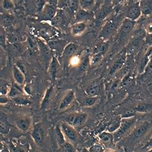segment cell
Returning <instances> with one entry per match:
<instances>
[{
    "instance_id": "1",
    "label": "cell",
    "mask_w": 152,
    "mask_h": 152,
    "mask_svg": "<svg viewBox=\"0 0 152 152\" xmlns=\"http://www.w3.org/2000/svg\"><path fill=\"white\" fill-rule=\"evenodd\" d=\"M135 123V117L131 118H121V123L119 129L113 134L114 142H117L121 139L129 130L134 125Z\"/></svg>"
},
{
    "instance_id": "2",
    "label": "cell",
    "mask_w": 152,
    "mask_h": 152,
    "mask_svg": "<svg viewBox=\"0 0 152 152\" xmlns=\"http://www.w3.org/2000/svg\"><path fill=\"white\" fill-rule=\"evenodd\" d=\"M37 41L40 53H41L44 61H45L48 67H49L52 58H53V56H52L51 53L52 51L50 50L49 46H48L47 43H45L41 39H37Z\"/></svg>"
},
{
    "instance_id": "3",
    "label": "cell",
    "mask_w": 152,
    "mask_h": 152,
    "mask_svg": "<svg viewBox=\"0 0 152 152\" xmlns=\"http://www.w3.org/2000/svg\"><path fill=\"white\" fill-rule=\"evenodd\" d=\"M60 126H61V129L65 137L67 140H69V141L75 142L77 141L78 135L77 131L75 129V127L66 122H62Z\"/></svg>"
},
{
    "instance_id": "4",
    "label": "cell",
    "mask_w": 152,
    "mask_h": 152,
    "mask_svg": "<svg viewBox=\"0 0 152 152\" xmlns=\"http://www.w3.org/2000/svg\"><path fill=\"white\" fill-rule=\"evenodd\" d=\"M141 11L140 9V3L139 1L132 3L126 9L125 15L126 18L135 21L141 15Z\"/></svg>"
},
{
    "instance_id": "5",
    "label": "cell",
    "mask_w": 152,
    "mask_h": 152,
    "mask_svg": "<svg viewBox=\"0 0 152 152\" xmlns=\"http://www.w3.org/2000/svg\"><path fill=\"white\" fill-rule=\"evenodd\" d=\"M117 26V22L115 20H110L102 28V30L99 34V37L102 39H107L109 37V36L113 34L114 30L116 28Z\"/></svg>"
},
{
    "instance_id": "6",
    "label": "cell",
    "mask_w": 152,
    "mask_h": 152,
    "mask_svg": "<svg viewBox=\"0 0 152 152\" xmlns=\"http://www.w3.org/2000/svg\"><path fill=\"white\" fill-rule=\"evenodd\" d=\"M38 32L39 34V35L42 39L49 41V40L52 39L51 38L55 36L56 34V30L52 26H50L49 25H44L39 28L38 30Z\"/></svg>"
},
{
    "instance_id": "7",
    "label": "cell",
    "mask_w": 152,
    "mask_h": 152,
    "mask_svg": "<svg viewBox=\"0 0 152 152\" xmlns=\"http://www.w3.org/2000/svg\"><path fill=\"white\" fill-rule=\"evenodd\" d=\"M31 135L36 145H40L42 142L44 134L40 124H35L34 125Z\"/></svg>"
},
{
    "instance_id": "8",
    "label": "cell",
    "mask_w": 152,
    "mask_h": 152,
    "mask_svg": "<svg viewBox=\"0 0 152 152\" xmlns=\"http://www.w3.org/2000/svg\"><path fill=\"white\" fill-rule=\"evenodd\" d=\"M42 12L44 18L50 21L57 15V7L46 3Z\"/></svg>"
},
{
    "instance_id": "9",
    "label": "cell",
    "mask_w": 152,
    "mask_h": 152,
    "mask_svg": "<svg viewBox=\"0 0 152 152\" xmlns=\"http://www.w3.org/2000/svg\"><path fill=\"white\" fill-rule=\"evenodd\" d=\"M75 96L74 92L73 91H69L62 99L61 103L59 104L58 109L62 110L69 107L75 99Z\"/></svg>"
},
{
    "instance_id": "10",
    "label": "cell",
    "mask_w": 152,
    "mask_h": 152,
    "mask_svg": "<svg viewBox=\"0 0 152 152\" xmlns=\"http://www.w3.org/2000/svg\"><path fill=\"white\" fill-rule=\"evenodd\" d=\"M126 56L125 53H123L119 57L115 60V62L113 63V66H112L110 72H109V75H111L114 73H115V72H117L118 71L120 70L124 66L126 61Z\"/></svg>"
},
{
    "instance_id": "11",
    "label": "cell",
    "mask_w": 152,
    "mask_h": 152,
    "mask_svg": "<svg viewBox=\"0 0 152 152\" xmlns=\"http://www.w3.org/2000/svg\"><path fill=\"white\" fill-rule=\"evenodd\" d=\"M98 137L100 140L102 145L104 146L113 145L114 142V135L107 131H104L99 134Z\"/></svg>"
},
{
    "instance_id": "12",
    "label": "cell",
    "mask_w": 152,
    "mask_h": 152,
    "mask_svg": "<svg viewBox=\"0 0 152 152\" xmlns=\"http://www.w3.org/2000/svg\"><path fill=\"white\" fill-rule=\"evenodd\" d=\"M12 74L15 82L19 86H23L25 81V77L23 72L22 71V70L20 69V68L18 66L15 65L14 66Z\"/></svg>"
},
{
    "instance_id": "13",
    "label": "cell",
    "mask_w": 152,
    "mask_h": 152,
    "mask_svg": "<svg viewBox=\"0 0 152 152\" xmlns=\"http://www.w3.org/2000/svg\"><path fill=\"white\" fill-rule=\"evenodd\" d=\"M87 28V24L86 22H78L72 25L71 28V32L73 36H78L82 35Z\"/></svg>"
},
{
    "instance_id": "14",
    "label": "cell",
    "mask_w": 152,
    "mask_h": 152,
    "mask_svg": "<svg viewBox=\"0 0 152 152\" xmlns=\"http://www.w3.org/2000/svg\"><path fill=\"white\" fill-rule=\"evenodd\" d=\"M150 127V124L147 122L143 123L138 125L134 130L133 135L136 139L141 138L147 132Z\"/></svg>"
},
{
    "instance_id": "15",
    "label": "cell",
    "mask_w": 152,
    "mask_h": 152,
    "mask_svg": "<svg viewBox=\"0 0 152 152\" xmlns=\"http://www.w3.org/2000/svg\"><path fill=\"white\" fill-rule=\"evenodd\" d=\"M15 123H16L17 127L20 130H21L22 132H26L29 129L31 125V120L29 118L23 116L19 118Z\"/></svg>"
},
{
    "instance_id": "16",
    "label": "cell",
    "mask_w": 152,
    "mask_h": 152,
    "mask_svg": "<svg viewBox=\"0 0 152 152\" xmlns=\"http://www.w3.org/2000/svg\"><path fill=\"white\" fill-rule=\"evenodd\" d=\"M141 14L149 15L152 14V0H143L139 2Z\"/></svg>"
},
{
    "instance_id": "17",
    "label": "cell",
    "mask_w": 152,
    "mask_h": 152,
    "mask_svg": "<svg viewBox=\"0 0 152 152\" xmlns=\"http://www.w3.org/2000/svg\"><path fill=\"white\" fill-rule=\"evenodd\" d=\"M135 25V21L127 18L124 19L121 26V32L124 34H127L130 33L134 29Z\"/></svg>"
},
{
    "instance_id": "18",
    "label": "cell",
    "mask_w": 152,
    "mask_h": 152,
    "mask_svg": "<svg viewBox=\"0 0 152 152\" xmlns=\"http://www.w3.org/2000/svg\"><path fill=\"white\" fill-rule=\"evenodd\" d=\"M23 94H24V91L22 89V88L21 87V86L18 85V83L15 82L11 86L9 94H8V96L11 99H13Z\"/></svg>"
},
{
    "instance_id": "19",
    "label": "cell",
    "mask_w": 152,
    "mask_h": 152,
    "mask_svg": "<svg viewBox=\"0 0 152 152\" xmlns=\"http://www.w3.org/2000/svg\"><path fill=\"white\" fill-rule=\"evenodd\" d=\"M55 137L56 142H57L58 147H61L64 144H65L66 141V138L64 135L61 129V126H56L55 128Z\"/></svg>"
},
{
    "instance_id": "20",
    "label": "cell",
    "mask_w": 152,
    "mask_h": 152,
    "mask_svg": "<svg viewBox=\"0 0 152 152\" xmlns=\"http://www.w3.org/2000/svg\"><path fill=\"white\" fill-rule=\"evenodd\" d=\"M111 11H112V7L110 5H109V4H107V5L103 6L98 12L97 15H96L97 19L99 20V21L105 19V18H107L108 15L111 13Z\"/></svg>"
},
{
    "instance_id": "21",
    "label": "cell",
    "mask_w": 152,
    "mask_h": 152,
    "mask_svg": "<svg viewBox=\"0 0 152 152\" xmlns=\"http://www.w3.org/2000/svg\"><path fill=\"white\" fill-rule=\"evenodd\" d=\"M100 86L98 83H93L86 89V94L88 96H98V95L100 93Z\"/></svg>"
},
{
    "instance_id": "22",
    "label": "cell",
    "mask_w": 152,
    "mask_h": 152,
    "mask_svg": "<svg viewBox=\"0 0 152 152\" xmlns=\"http://www.w3.org/2000/svg\"><path fill=\"white\" fill-rule=\"evenodd\" d=\"M121 123V117H118L112 120V121L109 123V125H107L106 128V131L109 132L112 134H114L115 132H116L119 128L120 127Z\"/></svg>"
},
{
    "instance_id": "23",
    "label": "cell",
    "mask_w": 152,
    "mask_h": 152,
    "mask_svg": "<svg viewBox=\"0 0 152 152\" xmlns=\"http://www.w3.org/2000/svg\"><path fill=\"white\" fill-rule=\"evenodd\" d=\"M58 66H59V64L57 58L54 57V56H53V58H52L51 61L49 65L48 69H49V73L51 77V78L53 80L55 78L56 75H57Z\"/></svg>"
},
{
    "instance_id": "24",
    "label": "cell",
    "mask_w": 152,
    "mask_h": 152,
    "mask_svg": "<svg viewBox=\"0 0 152 152\" xmlns=\"http://www.w3.org/2000/svg\"><path fill=\"white\" fill-rule=\"evenodd\" d=\"M77 49V46L74 43H69L65 46L62 52V55L64 57L70 58L75 53Z\"/></svg>"
},
{
    "instance_id": "25",
    "label": "cell",
    "mask_w": 152,
    "mask_h": 152,
    "mask_svg": "<svg viewBox=\"0 0 152 152\" xmlns=\"http://www.w3.org/2000/svg\"><path fill=\"white\" fill-rule=\"evenodd\" d=\"M88 118V115L87 113H76V116L75 119V121L73 123V127L80 126L84 124Z\"/></svg>"
},
{
    "instance_id": "26",
    "label": "cell",
    "mask_w": 152,
    "mask_h": 152,
    "mask_svg": "<svg viewBox=\"0 0 152 152\" xmlns=\"http://www.w3.org/2000/svg\"><path fill=\"white\" fill-rule=\"evenodd\" d=\"M52 93H53V87L51 86L50 87H49L48 89H47L45 97H44L42 102L41 103V109L43 110H46L48 107L50 103V100L51 98V95H52Z\"/></svg>"
},
{
    "instance_id": "27",
    "label": "cell",
    "mask_w": 152,
    "mask_h": 152,
    "mask_svg": "<svg viewBox=\"0 0 152 152\" xmlns=\"http://www.w3.org/2000/svg\"><path fill=\"white\" fill-rule=\"evenodd\" d=\"M65 42H66L60 41V40L57 39H50L49 41H46L48 46H49L51 51L59 50V49H61L62 48V45H65Z\"/></svg>"
},
{
    "instance_id": "28",
    "label": "cell",
    "mask_w": 152,
    "mask_h": 152,
    "mask_svg": "<svg viewBox=\"0 0 152 152\" xmlns=\"http://www.w3.org/2000/svg\"><path fill=\"white\" fill-rule=\"evenodd\" d=\"M89 13L88 11H86L80 8V9L77 11L75 14V20L77 23L78 22H85L84 21L89 18Z\"/></svg>"
},
{
    "instance_id": "29",
    "label": "cell",
    "mask_w": 152,
    "mask_h": 152,
    "mask_svg": "<svg viewBox=\"0 0 152 152\" xmlns=\"http://www.w3.org/2000/svg\"><path fill=\"white\" fill-rule=\"evenodd\" d=\"M12 18L10 15L2 14L1 15V25L3 28L10 26L12 24Z\"/></svg>"
},
{
    "instance_id": "30",
    "label": "cell",
    "mask_w": 152,
    "mask_h": 152,
    "mask_svg": "<svg viewBox=\"0 0 152 152\" xmlns=\"http://www.w3.org/2000/svg\"><path fill=\"white\" fill-rule=\"evenodd\" d=\"M79 3L80 7L82 9L89 11L95 5L96 1L94 0H80V1H79Z\"/></svg>"
},
{
    "instance_id": "31",
    "label": "cell",
    "mask_w": 152,
    "mask_h": 152,
    "mask_svg": "<svg viewBox=\"0 0 152 152\" xmlns=\"http://www.w3.org/2000/svg\"><path fill=\"white\" fill-rule=\"evenodd\" d=\"M13 100V102L16 104L18 105H21V106H25V105H27L30 104V102L28 98L25 95H21L19 96L18 97H16L15 98L12 99Z\"/></svg>"
},
{
    "instance_id": "32",
    "label": "cell",
    "mask_w": 152,
    "mask_h": 152,
    "mask_svg": "<svg viewBox=\"0 0 152 152\" xmlns=\"http://www.w3.org/2000/svg\"><path fill=\"white\" fill-rule=\"evenodd\" d=\"M68 4V9H69L71 12L76 14L77 11L80 9V3L77 0H67Z\"/></svg>"
},
{
    "instance_id": "33",
    "label": "cell",
    "mask_w": 152,
    "mask_h": 152,
    "mask_svg": "<svg viewBox=\"0 0 152 152\" xmlns=\"http://www.w3.org/2000/svg\"><path fill=\"white\" fill-rule=\"evenodd\" d=\"M152 105L147 103H140L134 108L136 113H148L151 109Z\"/></svg>"
},
{
    "instance_id": "34",
    "label": "cell",
    "mask_w": 152,
    "mask_h": 152,
    "mask_svg": "<svg viewBox=\"0 0 152 152\" xmlns=\"http://www.w3.org/2000/svg\"><path fill=\"white\" fill-rule=\"evenodd\" d=\"M11 86L9 85V82L5 80H1V84H0V94L1 95L8 96L10 89Z\"/></svg>"
},
{
    "instance_id": "35",
    "label": "cell",
    "mask_w": 152,
    "mask_h": 152,
    "mask_svg": "<svg viewBox=\"0 0 152 152\" xmlns=\"http://www.w3.org/2000/svg\"><path fill=\"white\" fill-rule=\"evenodd\" d=\"M104 53H95L93 54V57L90 60V66L94 67L102 61Z\"/></svg>"
},
{
    "instance_id": "36",
    "label": "cell",
    "mask_w": 152,
    "mask_h": 152,
    "mask_svg": "<svg viewBox=\"0 0 152 152\" xmlns=\"http://www.w3.org/2000/svg\"><path fill=\"white\" fill-rule=\"evenodd\" d=\"M51 26H52L54 28H58L61 26L63 25L64 23V18L61 15L57 14V15L50 21Z\"/></svg>"
},
{
    "instance_id": "37",
    "label": "cell",
    "mask_w": 152,
    "mask_h": 152,
    "mask_svg": "<svg viewBox=\"0 0 152 152\" xmlns=\"http://www.w3.org/2000/svg\"><path fill=\"white\" fill-rule=\"evenodd\" d=\"M99 96H88L83 102V105L86 107H89L94 105L98 101Z\"/></svg>"
},
{
    "instance_id": "38",
    "label": "cell",
    "mask_w": 152,
    "mask_h": 152,
    "mask_svg": "<svg viewBox=\"0 0 152 152\" xmlns=\"http://www.w3.org/2000/svg\"><path fill=\"white\" fill-rule=\"evenodd\" d=\"M109 44L107 42H103L97 45L93 50V54L95 53H104L108 48Z\"/></svg>"
},
{
    "instance_id": "39",
    "label": "cell",
    "mask_w": 152,
    "mask_h": 152,
    "mask_svg": "<svg viewBox=\"0 0 152 152\" xmlns=\"http://www.w3.org/2000/svg\"><path fill=\"white\" fill-rule=\"evenodd\" d=\"M60 152H76L75 147L70 142H66L62 146L59 147Z\"/></svg>"
},
{
    "instance_id": "40",
    "label": "cell",
    "mask_w": 152,
    "mask_h": 152,
    "mask_svg": "<svg viewBox=\"0 0 152 152\" xmlns=\"http://www.w3.org/2000/svg\"><path fill=\"white\" fill-rule=\"evenodd\" d=\"M7 40L10 45H16L19 42V37L17 34L10 33L7 35Z\"/></svg>"
},
{
    "instance_id": "41",
    "label": "cell",
    "mask_w": 152,
    "mask_h": 152,
    "mask_svg": "<svg viewBox=\"0 0 152 152\" xmlns=\"http://www.w3.org/2000/svg\"><path fill=\"white\" fill-rule=\"evenodd\" d=\"M28 43L29 50L31 51L35 52L39 49L37 41H34V40L32 38L28 37Z\"/></svg>"
},
{
    "instance_id": "42",
    "label": "cell",
    "mask_w": 152,
    "mask_h": 152,
    "mask_svg": "<svg viewBox=\"0 0 152 152\" xmlns=\"http://www.w3.org/2000/svg\"><path fill=\"white\" fill-rule=\"evenodd\" d=\"M105 150V148L102 144H95L90 148L89 152H104Z\"/></svg>"
},
{
    "instance_id": "43",
    "label": "cell",
    "mask_w": 152,
    "mask_h": 152,
    "mask_svg": "<svg viewBox=\"0 0 152 152\" xmlns=\"http://www.w3.org/2000/svg\"><path fill=\"white\" fill-rule=\"evenodd\" d=\"M46 3L47 1H44V0H36V1H34V5L36 10L38 12H42Z\"/></svg>"
},
{
    "instance_id": "44",
    "label": "cell",
    "mask_w": 152,
    "mask_h": 152,
    "mask_svg": "<svg viewBox=\"0 0 152 152\" xmlns=\"http://www.w3.org/2000/svg\"><path fill=\"white\" fill-rule=\"evenodd\" d=\"M136 114V111L134 110V109H128L126 111L124 112L122 114L121 118H131L135 117Z\"/></svg>"
},
{
    "instance_id": "45",
    "label": "cell",
    "mask_w": 152,
    "mask_h": 152,
    "mask_svg": "<svg viewBox=\"0 0 152 152\" xmlns=\"http://www.w3.org/2000/svg\"><path fill=\"white\" fill-rule=\"evenodd\" d=\"M1 6L2 8L4 10H9L14 9V3L12 1H10V0H4V1H2L1 3Z\"/></svg>"
},
{
    "instance_id": "46",
    "label": "cell",
    "mask_w": 152,
    "mask_h": 152,
    "mask_svg": "<svg viewBox=\"0 0 152 152\" xmlns=\"http://www.w3.org/2000/svg\"><path fill=\"white\" fill-rule=\"evenodd\" d=\"M89 65H90V59L89 58V57H86L83 60V61L80 64V66L79 67V71L80 72L86 71Z\"/></svg>"
},
{
    "instance_id": "47",
    "label": "cell",
    "mask_w": 152,
    "mask_h": 152,
    "mask_svg": "<svg viewBox=\"0 0 152 152\" xmlns=\"http://www.w3.org/2000/svg\"><path fill=\"white\" fill-rule=\"evenodd\" d=\"M150 57L149 55H146V56L143 57L142 62H141V67H140V71H143L144 70L146 69V67H147L148 64V62L150 61Z\"/></svg>"
},
{
    "instance_id": "48",
    "label": "cell",
    "mask_w": 152,
    "mask_h": 152,
    "mask_svg": "<svg viewBox=\"0 0 152 152\" xmlns=\"http://www.w3.org/2000/svg\"><path fill=\"white\" fill-rule=\"evenodd\" d=\"M10 130V126L7 123H1L0 125V132L1 134H7Z\"/></svg>"
},
{
    "instance_id": "49",
    "label": "cell",
    "mask_w": 152,
    "mask_h": 152,
    "mask_svg": "<svg viewBox=\"0 0 152 152\" xmlns=\"http://www.w3.org/2000/svg\"><path fill=\"white\" fill-rule=\"evenodd\" d=\"M76 116V113H72L69 115H68L67 116L66 118V123H68L69 125L73 126V123L75 121V119Z\"/></svg>"
},
{
    "instance_id": "50",
    "label": "cell",
    "mask_w": 152,
    "mask_h": 152,
    "mask_svg": "<svg viewBox=\"0 0 152 152\" xmlns=\"http://www.w3.org/2000/svg\"><path fill=\"white\" fill-rule=\"evenodd\" d=\"M0 36H1V40H0L1 41V45L5 47L7 41V35L5 34V30H4L3 27H1V35H0Z\"/></svg>"
},
{
    "instance_id": "51",
    "label": "cell",
    "mask_w": 152,
    "mask_h": 152,
    "mask_svg": "<svg viewBox=\"0 0 152 152\" xmlns=\"http://www.w3.org/2000/svg\"><path fill=\"white\" fill-rule=\"evenodd\" d=\"M57 6L61 9H63V10L68 9L67 1H58Z\"/></svg>"
},
{
    "instance_id": "52",
    "label": "cell",
    "mask_w": 152,
    "mask_h": 152,
    "mask_svg": "<svg viewBox=\"0 0 152 152\" xmlns=\"http://www.w3.org/2000/svg\"><path fill=\"white\" fill-rule=\"evenodd\" d=\"M9 98H10L8 96L0 95V103H1V105H5V104L9 102Z\"/></svg>"
},
{
    "instance_id": "53",
    "label": "cell",
    "mask_w": 152,
    "mask_h": 152,
    "mask_svg": "<svg viewBox=\"0 0 152 152\" xmlns=\"http://www.w3.org/2000/svg\"><path fill=\"white\" fill-rule=\"evenodd\" d=\"M140 46H141V42H140V41L137 39L134 40L132 43V47L135 50L139 49Z\"/></svg>"
},
{
    "instance_id": "54",
    "label": "cell",
    "mask_w": 152,
    "mask_h": 152,
    "mask_svg": "<svg viewBox=\"0 0 152 152\" xmlns=\"http://www.w3.org/2000/svg\"><path fill=\"white\" fill-rule=\"evenodd\" d=\"M131 78L129 76H127L125 78L123 79V86H129L131 83Z\"/></svg>"
},
{
    "instance_id": "55",
    "label": "cell",
    "mask_w": 152,
    "mask_h": 152,
    "mask_svg": "<svg viewBox=\"0 0 152 152\" xmlns=\"http://www.w3.org/2000/svg\"><path fill=\"white\" fill-rule=\"evenodd\" d=\"M146 42L149 45H152V34H149L146 35Z\"/></svg>"
},
{
    "instance_id": "56",
    "label": "cell",
    "mask_w": 152,
    "mask_h": 152,
    "mask_svg": "<svg viewBox=\"0 0 152 152\" xmlns=\"http://www.w3.org/2000/svg\"><path fill=\"white\" fill-rule=\"evenodd\" d=\"M147 30L149 34H152V24L151 23L149 24V25L147 26Z\"/></svg>"
},
{
    "instance_id": "57",
    "label": "cell",
    "mask_w": 152,
    "mask_h": 152,
    "mask_svg": "<svg viewBox=\"0 0 152 152\" xmlns=\"http://www.w3.org/2000/svg\"><path fill=\"white\" fill-rule=\"evenodd\" d=\"M1 152H9V151L7 148L4 147V148H1Z\"/></svg>"
},
{
    "instance_id": "58",
    "label": "cell",
    "mask_w": 152,
    "mask_h": 152,
    "mask_svg": "<svg viewBox=\"0 0 152 152\" xmlns=\"http://www.w3.org/2000/svg\"><path fill=\"white\" fill-rule=\"evenodd\" d=\"M104 152H118V151L110 149V150H106L104 151Z\"/></svg>"
},
{
    "instance_id": "59",
    "label": "cell",
    "mask_w": 152,
    "mask_h": 152,
    "mask_svg": "<svg viewBox=\"0 0 152 152\" xmlns=\"http://www.w3.org/2000/svg\"><path fill=\"white\" fill-rule=\"evenodd\" d=\"M81 152H89V150L86 148H83L81 151Z\"/></svg>"
},
{
    "instance_id": "60",
    "label": "cell",
    "mask_w": 152,
    "mask_h": 152,
    "mask_svg": "<svg viewBox=\"0 0 152 152\" xmlns=\"http://www.w3.org/2000/svg\"><path fill=\"white\" fill-rule=\"evenodd\" d=\"M147 152H152V148L151 150H150L148 151H147Z\"/></svg>"
},
{
    "instance_id": "61",
    "label": "cell",
    "mask_w": 152,
    "mask_h": 152,
    "mask_svg": "<svg viewBox=\"0 0 152 152\" xmlns=\"http://www.w3.org/2000/svg\"><path fill=\"white\" fill-rule=\"evenodd\" d=\"M29 152H35V151H33V150H30Z\"/></svg>"
}]
</instances>
